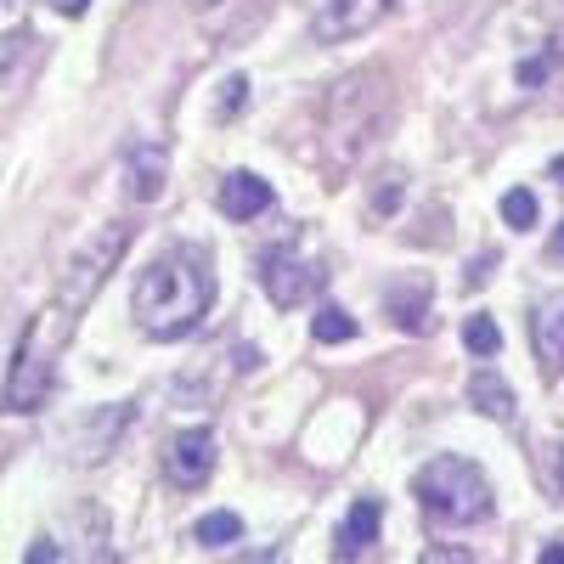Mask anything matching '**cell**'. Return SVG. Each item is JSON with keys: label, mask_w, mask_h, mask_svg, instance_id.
Returning a JSON list of instances; mask_svg holds the SVG:
<instances>
[{"label": "cell", "mask_w": 564, "mask_h": 564, "mask_svg": "<svg viewBox=\"0 0 564 564\" xmlns=\"http://www.w3.org/2000/svg\"><path fill=\"white\" fill-rule=\"evenodd\" d=\"M209 305H215V265L193 243L164 249L135 276V294H130L135 327L148 339H186L209 316Z\"/></svg>", "instance_id": "cell-1"}, {"label": "cell", "mask_w": 564, "mask_h": 564, "mask_svg": "<svg viewBox=\"0 0 564 564\" xmlns=\"http://www.w3.org/2000/svg\"><path fill=\"white\" fill-rule=\"evenodd\" d=\"M390 108H395V97H390L384 68H356L339 85H327V102H322V159H327V170L334 175L356 170V159L379 141Z\"/></svg>", "instance_id": "cell-2"}, {"label": "cell", "mask_w": 564, "mask_h": 564, "mask_svg": "<svg viewBox=\"0 0 564 564\" xmlns=\"http://www.w3.org/2000/svg\"><path fill=\"white\" fill-rule=\"evenodd\" d=\"M412 497L435 525H480L491 520V480L480 475V463H468L457 452L430 457L412 475Z\"/></svg>", "instance_id": "cell-3"}, {"label": "cell", "mask_w": 564, "mask_h": 564, "mask_svg": "<svg viewBox=\"0 0 564 564\" xmlns=\"http://www.w3.org/2000/svg\"><path fill=\"white\" fill-rule=\"evenodd\" d=\"M68 327H74V316L68 311H40L34 322H29V334H23V345H18V356H12V372H7V390H0V401H7V412H40L45 401H52V379H57V350H63V339H68Z\"/></svg>", "instance_id": "cell-4"}, {"label": "cell", "mask_w": 564, "mask_h": 564, "mask_svg": "<svg viewBox=\"0 0 564 564\" xmlns=\"http://www.w3.org/2000/svg\"><path fill=\"white\" fill-rule=\"evenodd\" d=\"M130 238H135V231H130L124 220L102 226L97 238H85V243L74 249V260L63 265V282H57V311H68V316L90 311V300L102 294V282L119 271V260H124Z\"/></svg>", "instance_id": "cell-5"}, {"label": "cell", "mask_w": 564, "mask_h": 564, "mask_svg": "<svg viewBox=\"0 0 564 564\" xmlns=\"http://www.w3.org/2000/svg\"><path fill=\"white\" fill-rule=\"evenodd\" d=\"M254 276H260V289H265V300L276 311H300L322 289V271L311 260H300L294 249H265L260 265H254Z\"/></svg>", "instance_id": "cell-6"}, {"label": "cell", "mask_w": 564, "mask_h": 564, "mask_svg": "<svg viewBox=\"0 0 564 564\" xmlns=\"http://www.w3.org/2000/svg\"><path fill=\"white\" fill-rule=\"evenodd\" d=\"M390 12H395V0H322V12H316V40H322V45L361 40V34L379 29Z\"/></svg>", "instance_id": "cell-7"}, {"label": "cell", "mask_w": 564, "mask_h": 564, "mask_svg": "<svg viewBox=\"0 0 564 564\" xmlns=\"http://www.w3.org/2000/svg\"><path fill=\"white\" fill-rule=\"evenodd\" d=\"M215 475V435L209 430H181L164 446V480L181 491H198Z\"/></svg>", "instance_id": "cell-8"}, {"label": "cell", "mask_w": 564, "mask_h": 564, "mask_svg": "<svg viewBox=\"0 0 564 564\" xmlns=\"http://www.w3.org/2000/svg\"><path fill=\"white\" fill-rule=\"evenodd\" d=\"M130 401H119V406H97L90 417H79L74 430H68V457L74 463H102L108 452H113V441L130 430Z\"/></svg>", "instance_id": "cell-9"}, {"label": "cell", "mask_w": 564, "mask_h": 564, "mask_svg": "<svg viewBox=\"0 0 564 564\" xmlns=\"http://www.w3.org/2000/svg\"><path fill=\"white\" fill-rule=\"evenodd\" d=\"M164 181H170V148L164 141H130L124 148V186H130V198L135 204H153L164 193Z\"/></svg>", "instance_id": "cell-10"}, {"label": "cell", "mask_w": 564, "mask_h": 564, "mask_svg": "<svg viewBox=\"0 0 564 564\" xmlns=\"http://www.w3.org/2000/svg\"><path fill=\"white\" fill-rule=\"evenodd\" d=\"M215 209H220L226 220H254V215H265V209H271V181L254 175V170H231V175H220V186H215Z\"/></svg>", "instance_id": "cell-11"}, {"label": "cell", "mask_w": 564, "mask_h": 564, "mask_svg": "<svg viewBox=\"0 0 564 564\" xmlns=\"http://www.w3.org/2000/svg\"><path fill=\"white\" fill-rule=\"evenodd\" d=\"M531 345L542 361V379H564V294H547L531 311Z\"/></svg>", "instance_id": "cell-12"}, {"label": "cell", "mask_w": 564, "mask_h": 564, "mask_svg": "<svg viewBox=\"0 0 564 564\" xmlns=\"http://www.w3.org/2000/svg\"><path fill=\"white\" fill-rule=\"evenodd\" d=\"M379 525H384V508L379 497H356L345 525H339V558H361L372 542H379Z\"/></svg>", "instance_id": "cell-13"}, {"label": "cell", "mask_w": 564, "mask_h": 564, "mask_svg": "<svg viewBox=\"0 0 564 564\" xmlns=\"http://www.w3.org/2000/svg\"><path fill=\"white\" fill-rule=\"evenodd\" d=\"M384 305L401 334H430V282H390Z\"/></svg>", "instance_id": "cell-14"}, {"label": "cell", "mask_w": 564, "mask_h": 564, "mask_svg": "<svg viewBox=\"0 0 564 564\" xmlns=\"http://www.w3.org/2000/svg\"><path fill=\"white\" fill-rule=\"evenodd\" d=\"M468 406L486 412L491 423H513V406H520V401H513V384L502 379L497 367H480L475 379H468Z\"/></svg>", "instance_id": "cell-15"}, {"label": "cell", "mask_w": 564, "mask_h": 564, "mask_svg": "<svg viewBox=\"0 0 564 564\" xmlns=\"http://www.w3.org/2000/svg\"><path fill=\"white\" fill-rule=\"evenodd\" d=\"M401 204H406V175L390 164V170L372 175V186H367V215H372V220H390Z\"/></svg>", "instance_id": "cell-16"}, {"label": "cell", "mask_w": 564, "mask_h": 564, "mask_svg": "<svg viewBox=\"0 0 564 564\" xmlns=\"http://www.w3.org/2000/svg\"><path fill=\"white\" fill-rule=\"evenodd\" d=\"M502 220H508L513 231H531V226L542 220V204H536L531 186H513V193H502Z\"/></svg>", "instance_id": "cell-17"}, {"label": "cell", "mask_w": 564, "mask_h": 564, "mask_svg": "<svg viewBox=\"0 0 564 564\" xmlns=\"http://www.w3.org/2000/svg\"><path fill=\"white\" fill-rule=\"evenodd\" d=\"M311 334H316L322 345H345V339H356V316L339 311V305H322L316 322H311Z\"/></svg>", "instance_id": "cell-18"}, {"label": "cell", "mask_w": 564, "mask_h": 564, "mask_svg": "<svg viewBox=\"0 0 564 564\" xmlns=\"http://www.w3.org/2000/svg\"><path fill=\"white\" fill-rule=\"evenodd\" d=\"M463 345L475 350V356H486V361H491V356L502 350V327L480 311V316H468V322H463Z\"/></svg>", "instance_id": "cell-19"}, {"label": "cell", "mask_w": 564, "mask_h": 564, "mask_svg": "<svg viewBox=\"0 0 564 564\" xmlns=\"http://www.w3.org/2000/svg\"><path fill=\"white\" fill-rule=\"evenodd\" d=\"M204 547H226V542H243V520H238V513H209V520H198V531H193Z\"/></svg>", "instance_id": "cell-20"}, {"label": "cell", "mask_w": 564, "mask_h": 564, "mask_svg": "<svg viewBox=\"0 0 564 564\" xmlns=\"http://www.w3.org/2000/svg\"><path fill=\"white\" fill-rule=\"evenodd\" d=\"M243 102H249V79H243V74H226V79H220V102H215V119H220V124H231V119L243 113Z\"/></svg>", "instance_id": "cell-21"}, {"label": "cell", "mask_w": 564, "mask_h": 564, "mask_svg": "<svg viewBox=\"0 0 564 564\" xmlns=\"http://www.w3.org/2000/svg\"><path fill=\"white\" fill-rule=\"evenodd\" d=\"M564 63V52H558V45H547V52H536V57H525L520 63V85L525 90H536V85H547V74Z\"/></svg>", "instance_id": "cell-22"}, {"label": "cell", "mask_w": 564, "mask_h": 564, "mask_svg": "<svg viewBox=\"0 0 564 564\" xmlns=\"http://www.w3.org/2000/svg\"><path fill=\"white\" fill-rule=\"evenodd\" d=\"M417 564H475V553H468V547H457V542H430Z\"/></svg>", "instance_id": "cell-23"}, {"label": "cell", "mask_w": 564, "mask_h": 564, "mask_svg": "<svg viewBox=\"0 0 564 564\" xmlns=\"http://www.w3.org/2000/svg\"><path fill=\"white\" fill-rule=\"evenodd\" d=\"M23 57V34H0V79L12 74V63Z\"/></svg>", "instance_id": "cell-24"}, {"label": "cell", "mask_w": 564, "mask_h": 564, "mask_svg": "<svg viewBox=\"0 0 564 564\" xmlns=\"http://www.w3.org/2000/svg\"><path fill=\"white\" fill-rule=\"evenodd\" d=\"M23 564H57V542H34Z\"/></svg>", "instance_id": "cell-25"}, {"label": "cell", "mask_w": 564, "mask_h": 564, "mask_svg": "<svg viewBox=\"0 0 564 564\" xmlns=\"http://www.w3.org/2000/svg\"><path fill=\"white\" fill-rule=\"evenodd\" d=\"M491 265H497V254H480L475 265H468V289H475V282H486V276H491Z\"/></svg>", "instance_id": "cell-26"}, {"label": "cell", "mask_w": 564, "mask_h": 564, "mask_svg": "<svg viewBox=\"0 0 564 564\" xmlns=\"http://www.w3.org/2000/svg\"><path fill=\"white\" fill-rule=\"evenodd\" d=\"M85 7H90V0H57V12H63V18H79Z\"/></svg>", "instance_id": "cell-27"}, {"label": "cell", "mask_w": 564, "mask_h": 564, "mask_svg": "<svg viewBox=\"0 0 564 564\" xmlns=\"http://www.w3.org/2000/svg\"><path fill=\"white\" fill-rule=\"evenodd\" d=\"M542 564H564V542H547L542 547Z\"/></svg>", "instance_id": "cell-28"}, {"label": "cell", "mask_w": 564, "mask_h": 564, "mask_svg": "<svg viewBox=\"0 0 564 564\" xmlns=\"http://www.w3.org/2000/svg\"><path fill=\"white\" fill-rule=\"evenodd\" d=\"M547 260H564V226L553 231V243H547Z\"/></svg>", "instance_id": "cell-29"}, {"label": "cell", "mask_w": 564, "mask_h": 564, "mask_svg": "<svg viewBox=\"0 0 564 564\" xmlns=\"http://www.w3.org/2000/svg\"><path fill=\"white\" fill-rule=\"evenodd\" d=\"M186 7H193V12H209V7H226V0H186Z\"/></svg>", "instance_id": "cell-30"}, {"label": "cell", "mask_w": 564, "mask_h": 564, "mask_svg": "<svg viewBox=\"0 0 564 564\" xmlns=\"http://www.w3.org/2000/svg\"><path fill=\"white\" fill-rule=\"evenodd\" d=\"M553 181H558V186H564V159H553Z\"/></svg>", "instance_id": "cell-31"}, {"label": "cell", "mask_w": 564, "mask_h": 564, "mask_svg": "<svg viewBox=\"0 0 564 564\" xmlns=\"http://www.w3.org/2000/svg\"><path fill=\"white\" fill-rule=\"evenodd\" d=\"M238 564H282V558H238Z\"/></svg>", "instance_id": "cell-32"}, {"label": "cell", "mask_w": 564, "mask_h": 564, "mask_svg": "<svg viewBox=\"0 0 564 564\" xmlns=\"http://www.w3.org/2000/svg\"><path fill=\"white\" fill-rule=\"evenodd\" d=\"M558 486H564V457H558Z\"/></svg>", "instance_id": "cell-33"}, {"label": "cell", "mask_w": 564, "mask_h": 564, "mask_svg": "<svg viewBox=\"0 0 564 564\" xmlns=\"http://www.w3.org/2000/svg\"><path fill=\"white\" fill-rule=\"evenodd\" d=\"M0 7H12V0H0Z\"/></svg>", "instance_id": "cell-34"}]
</instances>
